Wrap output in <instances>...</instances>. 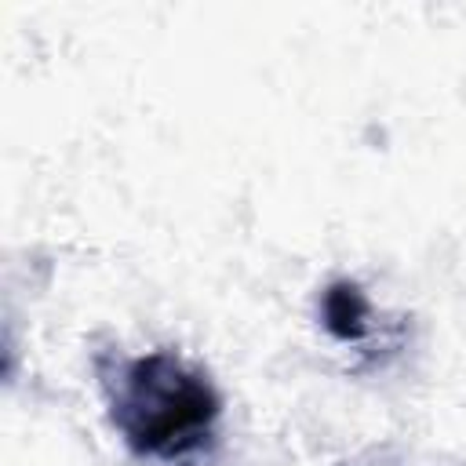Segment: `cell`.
Wrapping results in <instances>:
<instances>
[{
    "label": "cell",
    "instance_id": "1",
    "mask_svg": "<svg viewBox=\"0 0 466 466\" xmlns=\"http://www.w3.org/2000/svg\"><path fill=\"white\" fill-rule=\"evenodd\" d=\"M102 386L124 444L157 462H182L204 451L222 415L211 379L171 350L102 368Z\"/></svg>",
    "mask_w": 466,
    "mask_h": 466
},
{
    "label": "cell",
    "instance_id": "2",
    "mask_svg": "<svg viewBox=\"0 0 466 466\" xmlns=\"http://www.w3.org/2000/svg\"><path fill=\"white\" fill-rule=\"evenodd\" d=\"M320 317H324V328L342 342H357L368 335V299L353 280H335L324 291Z\"/></svg>",
    "mask_w": 466,
    "mask_h": 466
}]
</instances>
